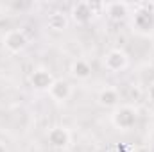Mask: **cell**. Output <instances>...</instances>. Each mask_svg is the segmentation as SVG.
Wrapping results in <instances>:
<instances>
[{
    "label": "cell",
    "instance_id": "cell-1",
    "mask_svg": "<svg viewBox=\"0 0 154 152\" xmlns=\"http://www.w3.org/2000/svg\"><path fill=\"white\" fill-rule=\"evenodd\" d=\"M133 29L140 34H151L154 31V4H136L133 13Z\"/></svg>",
    "mask_w": 154,
    "mask_h": 152
},
{
    "label": "cell",
    "instance_id": "cell-2",
    "mask_svg": "<svg viewBox=\"0 0 154 152\" xmlns=\"http://www.w3.org/2000/svg\"><path fill=\"white\" fill-rule=\"evenodd\" d=\"M136 118H138V113L133 106H120V108L116 106L115 111L111 113V123L120 131H129L134 127Z\"/></svg>",
    "mask_w": 154,
    "mask_h": 152
},
{
    "label": "cell",
    "instance_id": "cell-3",
    "mask_svg": "<svg viewBox=\"0 0 154 152\" xmlns=\"http://www.w3.org/2000/svg\"><path fill=\"white\" fill-rule=\"evenodd\" d=\"M102 63H104V68H106L108 72H111V74H118V72H122V70L127 68V65H129V57H127L125 50H122V48H111V50L106 52Z\"/></svg>",
    "mask_w": 154,
    "mask_h": 152
},
{
    "label": "cell",
    "instance_id": "cell-4",
    "mask_svg": "<svg viewBox=\"0 0 154 152\" xmlns=\"http://www.w3.org/2000/svg\"><path fill=\"white\" fill-rule=\"evenodd\" d=\"M2 43H4V48H5L9 54H18V52H22V50L27 47L29 39H27L25 32H23L22 29H11V31L4 32Z\"/></svg>",
    "mask_w": 154,
    "mask_h": 152
},
{
    "label": "cell",
    "instance_id": "cell-5",
    "mask_svg": "<svg viewBox=\"0 0 154 152\" xmlns=\"http://www.w3.org/2000/svg\"><path fill=\"white\" fill-rule=\"evenodd\" d=\"M47 141H48V145H50L52 149L63 150V149H66V147L70 145V132H68L66 127H61V125L52 127V129H48V132H47Z\"/></svg>",
    "mask_w": 154,
    "mask_h": 152
},
{
    "label": "cell",
    "instance_id": "cell-6",
    "mask_svg": "<svg viewBox=\"0 0 154 152\" xmlns=\"http://www.w3.org/2000/svg\"><path fill=\"white\" fill-rule=\"evenodd\" d=\"M48 95L56 102H65L72 95V84L68 81H65V79H56L54 84L48 88Z\"/></svg>",
    "mask_w": 154,
    "mask_h": 152
},
{
    "label": "cell",
    "instance_id": "cell-7",
    "mask_svg": "<svg viewBox=\"0 0 154 152\" xmlns=\"http://www.w3.org/2000/svg\"><path fill=\"white\" fill-rule=\"evenodd\" d=\"M54 81H56L54 75L45 68H38L31 74V86L39 91H48V88L54 84Z\"/></svg>",
    "mask_w": 154,
    "mask_h": 152
},
{
    "label": "cell",
    "instance_id": "cell-8",
    "mask_svg": "<svg viewBox=\"0 0 154 152\" xmlns=\"http://www.w3.org/2000/svg\"><path fill=\"white\" fill-rule=\"evenodd\" d=\"M93 16H95V13H93L90 2H77L72 5V18L77 23H88V22H91Z\"/></svg>",
    "mask_w": 154,
    "mask_h": 152
},
{
    "label": "cell",
    "instance_id": "cell-9",
    "mask_svg": "<svg viewBox=\"0 0 154 152\" xmlns=\"http://www.w3.org/2000/svg\"><path fill=\"white\" fill-rule=\"evenodd\" d=\"M99 104L106 109L109 108H116L118 106V100H120V95H118V90L116 88H111V86H106L99 91V97H97Z\"/></svg>",
    "mask_w": 154,
    "mask_h": 152
},
{
    "label": "cell",
    "instance_id": "cell-10",
    "mask_svg": "<svg viewBox=\"0 0 154 152\" xmlns=\"http://www.w3.org/2000/svg\"><path fill=\"white\" fill-rule=\"evenodd\" d=\"M70 74L79 79V81H86V79H90L91 74H93V70H91V65L88 63V61H84V59H75L74 63H72V66H70Z\"/></svg>",
    "mask_w": 154,
    "mask_h": 152
},
{
    "label": "cell",
    "instance_id": "cell-11",
    "mask_svg": "<svg viewBox=\"0 0 154 152\" xmlns=\"http://www.w3.org/2000/svg\"><path fill=\"white\" fill-rule=\"evenodd\" d=\"M106 13L113 18V20H124L127 14H129V9H131V4H125V2H109L106 4Z\"/></svg>",
    "mask_w": 154,
    "mask_h": 152
},
{
    "label": "cell",
    "instance_id": "cell-12",
    "mask_svg": "<svg viewBox=\"0 0 154 152\" xmlns=\"http://www.w3.org/2000/svg\"><path fill=\"white\" fill-rule=\"evenodd\" d=\"M47 25H48V29H52L56 32H61V31H65L68 27V16L65 13H61V11H54V13L48 14Z\"/></svg>",
    "mask_w": 154,
    "mask_h": 152
},
{
    "label": "cell",
    "instance_id": "cell-13",
    "mask_svg": "<svg viewBox=\"0 0 154 152\" xmlns=\"http://www.w3.org/2000/svg\"><path fill=\"white\" fill-rule=\"evenodd\" d=\"M147 95H149V100L154 104V82L149 84V88H147Z\"/></svg>",
    "mask_w": 154,
    "mask_h": 152
},
{
    "label": "cell",
    "instance_id": "cell-14",
    "mask_svg": "<svg viewBox=\"0 0 154 152\" xmlns=\"http://www.w3.org/2000/svg\"><path fill=\"white\" fill-rule=\"evenodd\" d=\"M0 152H7V149H5V145H2V143H0Z\"/></svg>",
    "mask_w": 154,
    "mask_h": 152
}]
</instances>
